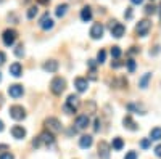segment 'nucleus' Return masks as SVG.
<instances>
[{
    "label": "nucleus",
    "mask_w": 161,
    "mask_h": 159,
    "mask_svg": "<svg viewBox=\"0 0 161 159\" xmlns=\"http://www.w3.org/2000/svg\"><path fill=\"white\" fill-rule=\"evenodd\" d=\"M110 31H111V35L113 37H116V39H121L124 35V32H126V28H124V24H121V23H118V21H110Z\"/></svg>",
    "instance_id": "7ed1b4c3"
},
{
    "label": "nucleus",
    "mask_w": 161,
    "mask_h": 159,
    "mask_svg": "<svg viewBox=\"0 0 161 159\" xmlns=\"http://www.w3.org/2000/svg\"><path fill=\"white\" fill-rule=\"evenodd\" d=\"M68 3H61V5H58L57 7V11H55V15L58 16V18H63L64 15H66V11H68Z\"/></svg>",
    "instance_id": "4be33fe9"
},
{
    "label": "nucleus",
    "mask_w": 161,
    "mask_h": 159,
    "mask_svg": "<svg viewBox=\"0 0 161 159\" xmlns=\"http://www.w3.org/2000/svg\"><path fill=\"white\" fill-rule=\"evenodd\" d=\"M39 140H40V143H42V145H53V143H55V138H53V135L50 134V132H42V134H40L39 137H37Z\"/></svg>",
    "instance_id": "4468645a"
},
{
    "label": "nucleus",
    "mask_w": 161,
    "mask_h": 159,
    "mask_svg": "<svg viewBox=\"0 0 161 159\" xmlns=\"http://www.w3.org/2000/svg\"><path fill=\"white\" fill-rule=\"evenodd\" d=\"M10 74H11L13 77H21V76H23V66H21L19 63H13V64L10 66Z\"/></svg>",
    "instance_id": "dca6fc26"
},
{
    "label": "nucleus",
    "mask_w": 161,
    "mask_h": 159,
    "mask_svg": "<svg viewBox=\"0 0 161 159\" xmlns=\"http://www.w3.org/2000/svg\"><path fill=\"white\" fill-rule=\"evenodd\" d=\"M74 87H76V90L79 92V93H84V92L87 90V87H89V81L84 79V77H77L74 81Z\"/></svg>",
    "instance_id": "9b49d317"
},
{
    "label": "nucleus",
    "mask_w": 161,
    "mask_h": 159,
    "mask_svg": "<svg viewBox=\"0 0 161 159\" xmlns=\"http://www.w3.org/2000/svg\"><path fill=\"white\" fill-rule=\"evenodd\" d=\"M11 135H13V138H16V140H23L26 137V129L23 125H13L11 127Z\"/></svg>",
    "instance_id": "f8f14e48"
},
{
    "label": "nucleus",
    "mask_w": 161,
    "mask_h": 159,
    "mask_svg": "<svg viewBox=\"0 0 161 159\" xmlns=\"http://www.w3.org/2000/svg\"><path fill=\"white\" fill-rule=\"evenodd\" d=\"M0 159H15V156H13L11 153H2L0 154Z\"/></svg>",
    "instance_id": "72a5a7b5"
},
{
    "label": "nucleus",
    "mask_w": 161,
    "mask_h": 159,
    "mask_svg": "<svg viewBox=\"0 0 161 159\" xmlns=\"http://www.w3.org/2000/svg\"><path fill=\"white\" fill-rule=\"evenodd\" d=\"M42 68H44L45 72H57V69H58V61H57V60H48V61L44 63Z\"/></svg>",
    "instance_id": "2eb2a0df"
},
{
    "label": "nucleus",
    "mask_w": 161,
    "mask_h": 159,
    "mask_svg": "<svg viewBox=\"0 0 161 159\" xmlns=\"http://www.w3.org/2000/svg\"><path fill=\"white\" fill-rule=\"evenodd\" d=\"M63 111H64L66 114H73V113H76V109H73L71 106H68V104H64V106H63Z\"/></svg>",
    "instance_id": "7c9ffc66"
},
{
    "label": "nucleus",
    "mask_w": 161,
    "mask_h": 159,
    "mask_svg": "<svg viewBox=\"0 0 161 159\" xmlns=\"http://www.w3.org/2000/svg\"><path fill=\"white\" fill-rule=\"evenodd\" d=\"M103 32H105V28H103L100 23L93 24L92 28H90V37L93 39V40H98V39H102V37H103Z\"/></svg>",
    "instance_id": "0eeeda50"
},
{
    "label": "nucleus",
    "mask_w": 161,
    "mask_h": 159,
    "mask_svg": "<svg viewBox=\"0 0 161 159\" xmlns=\"http://www.w3.org/2000/svg\"><path fill=\"white\" fill-rule=\"evenodd\" d=\"M111 146H113V150H116V151L123 150V146H124V141H123V138H119V137L113 138V143H111Z\"/></svg>",
    "instance_id": "b1692460"
},
{
    "label": "nucleus",
    "mask_w": 161,
    "mask_h": 159,
    "mask_svg": "<svg viewBox=\"0 0 161 159\" xmlns=\"http://www.w3.org/2000/svg\"><path fill=\"white\" fill-rule=\"evenodd\" d=\"M130 2H132L134 5H140V3L143 2V0H130Z\"/></svg>",
    "instance_id": "79ce46f5"
},
{
    "label": "nucleus",
    "mask_w": 161,
    "mask_h": 159,
    "mask_svg": "<svg viewBox=\"0 0 161 159\" xmlns=\"http://www.w3.org/2000/svg\"><path fill=\"white\" fill-rule=\"evenodd\" d=\"M64 104L71 106L73 109H77V108H79V97H77V95H69V97H68V100H66V103H64Z\"/></svg>",
    "instance_id": "412c9836"
},
{
    "label": "nucleus",
    "mask_w": 161,
    "mask_h": 159,
    "mask_svg": "<svg viewBox=\"0 0 161 159\" xmlns=\"http://www.w3.org/2000/svg\"><path fill=\"white\" fill-rule=\"evenodd\" d=\"M89 124H90V119H89L87 114H80V116H77V117H76V122H74L76 129H79V130L87 129Z\"/></svg>",
    "instance_id": "1a4fd4ad"
},
{
    "label": "nucleus",
    "mask_w": 161,
    "mask_h": 159,
    "mask_svg": "<svg viewBox=\"0 0 161 159\" xmlns=\"http://www.w3.org/2000/svg\"><path fill=\"white\" fill-rule=\"evenodd\" d=\"M111 56H113V58H119V56H121V48H119L118 45L111 48Z\"/></svg>",
    "instance_id": "c85d7f7f"
},
{
    "label": "nucleus",
    "mask_w": 161,
    "mask_h": 159,
    "mask_svg": "<svg viewBox=\"0 0 161 159\" xmlns=\"http://www.w3.org/2000/svg\"><path fill=\"white\" fill-rule=\"evenodd\" d=\"M39 26H40V28H42L44 31H48V29L53 28V19L48 16V13H45V15L42 16V19H40Z\"/></svg>",
    "instance_id": "ddd939ff"
},
{
    "label": "nucleus",
    "mask_w": 161,
    "mask_h": 159,
    "mask_svg": "<svg viewBox=\"0 0 161 159\" xmlns=\"http://www.w3.org/2000/svg\"><path fill=\"white\" fill-rule=\"evenodd\" d=\"M15 55H16L18 58H23V56H24V47H23V44L15 48Z\"/></svg>",
    "instance_id": "bb28decb"
},
{
    "label": "nucleus",
    "mask_w": 161,
    "mask_h": 159,
    "mask_svg": "<svg viewBox=\"0 0 161 159\" xmlns=\"http://www.w3.org/2000/svg\"><path fill=\"white\" fill-rule=\"evenodd\" d=\"M124 16H126L127 19H130V18H132V8H127V11L124 13Z\"/></svg>",
    "instance_id": "58836bf2"
},
{
    "label": "nucleus",
    "mask_w": 161,
    "mask_h": 159,
    "mask_svg": "<svg viewBox=\"0 0 161 159\" xmlns=\"http://www.w3.org/2000/svg\"><path fill=\"white\" fill-rule=\"evenodd\" d=\"M10 117L11 119H15V121H23V119L26 117V111L23 106L19 104H13L10 106Z\"/></svg>",
    "instance_id": "20e7f679"
},
{
    "label": "nucleus",
    "mask_w": 161,
    "mask_h": 159,
    "mask_svg": "<svg viewBox=\"0 0 161 159\" xmlns=\"http://www.w3.org/2000/svg\"><path fill=\"white\" fill-rule=\"evenodd\" d=\"M126 64H127L129 72H134V69H136V61H134V60H127V61H126Z\"/></svg>",
    "instance_id": "c756f323"
},
{
    "label": "nucleus",
    "mask_w": 161,
    "mask_h": 159,
    "mask_svg": "<svg viewBox=\"0 0 161 159\" xmlns=\"http://www.w3.org/2000/svg\"><path fill=\"white\" fill-rule=\"evenodd\" d=\"M156 10H159V7H155V5H147L145 7V13H147V15H153Z\"/></svg>",
    "instance_id": "cd10ccee"
},
{
    "label": "nucleus",
    "mask_w": 161,
    "mask_h": 159,
    "mask_svg": "<svg viewBox=\"0 0 161 159\" xmlns=\"http://www.w3.org/2000/svg\"><path fill=\"white\" fill-rule=\"evenodd\" d=\"M123 124H124V127L126 129H129V130H137L139 127H137V124L134 122V119L130 117V116H126L124 119H123Z\"/></svg>",
    "instance_id": "6ab92c4d"
},
{
    "label": "nucleus",
    "mask_w": 161,
    "mask_h": 159,
    "mask_svg": "<svg viewBox=\"0 0 161 159\" xmlns=\"http://www.w3.org/2000/svg\"><path fill=\"white\" fill-rule=\"evenodd\" d=\"M66 88V81L63 77H55V79H52V82H50V90H52V93H55V95H61L63 92Z\"/></svg>",
    "instance_id": "f257e3e1"
},
{
    "label": "nucleus",
    "mask_w": 161,
    "mask_h": 159,
    "mask_svg": "<svg viewBox=\"0 0 161 159\" xmlns=\"http://www.w3.org/2000/svg\"><path fill=\"white\" fill-rule=\"evenodd\" d=\"M0 82H2V74H0Z\"/></svg>",
    "instance_id": "a18cd8bd"
},
{
    "label": "nucleus",
    "mask_w": 161,
    "mask_h": 159,
    "mask_svg": "<svg viewBox=\"0 0 161 159\" xmlns=\"http://www.w3.org/2000/svg\"><path fill=\"white\" fill-rule=\"evenodd\" d=\"M80 19H82L84 23H89L92 19V10H90V7H84L82 10H80Z\"/></svg>",
    "instance_id": "a211bd4d"
},
{
    "label": "nucleus",
    "mask_w": 161,
    "mask_h": 159,
    "mask_svg": "<svg viewBox=\"0 0 161 159\" xmlns=\"http://www.w3.org/2000/svg\"><path fill=\"white\" fill-rule=\"evenodd\" d=\"M155 154L158 157H161V145H156V146H155Z\"/></svg>",
    "instance_id": "e433bc0d"
},
{
    "label": "nucleus",
    "mask_w": 161,
    "mask_h": 159,
    "mask_svg": "<svg viewBox=\"0 0 161 159\" xmlns=\"http://www.w3.org/2000/svg\"><path fill=\"white\" fill-rule=\"evenodd\" d=\"M45 127L48 129L50 134H57V132H61V129H63L61 122L57 117H47L45 119Z\"/></svg>",
    "instance_id": "f03ea898"
},
{
    "label": "nucleus",
    "mask_w": 161,
    "mask_h": 159,
    "mask_svg": "<svg viewBox=\"0 0 161 159\" xmlns=\"http://www.w3.org/2000/svg\"><path fill=\"white\" fill-rule=\"evenodd\" d=\"M150 79H152V72H145L142 77H140V81H139V87L140 88H147L148 87V82H150Z\"/></svg>",
    "instance_id": "aec40b11"
},
{
    "label": "nucleus",
    "mask_w": 161,
    "mask_h": 159,
    "mask_svg": "<svg viewBox=\"0 0 161 159\" xmlns=\"http://www.w3.org/2000/svg\"><path fill=\"white\" fill-rule=\"evenodd\" d=\"M100 124H102V122H100V119L97 117V119H95V122H93V130H95V132L100 130Z\"/></svg>",
    "instance_id": "f704fd0d"
},
{
    "label": "nucleus",
    "mask_w": 161,
    "mask_h": 159,
    "mask_svg": "<svg viewBox=\"0 0 161 159\" xmlns=\"http://www.w3.org/2000/svg\"><path fill=\"white\" fill-rule=\"evenodd\" d=\"M89 66H90V69H92V72L95 71V61H93V60H89Z\"/></svg>",
    "instance_id": "ea45409f"
},
{
    "label": "nucleus",
    "mask_w": 161,
    "mask_h": 159,
    "mask_svg": "<svg viewBox=\"0 0 161 159\" xmlns=\"http://www.w3.org/2000/svg\"><path fill=\"white\" fill-rule=\"evenodd\" d=\"M150 141H152L150 138H145V140H142V141H140V146H142V148H148V146H150Z\"/></svg>",
    "instance_id": "2f4dec72"
},
{
    "label": "nucleus",
    "mask_w": 161,
    "mask_h": 159,
    "mask_svg": "<svg viewBox=\"0 0 161 159\" xmlns=\"http://www.w3.org/2000/svg\"><path fill=\"white\" fill-rule=\"evenodd\" d=\"M159 51H161V47H159V45H156V47H155V50H153V51H150V55H152V56H155V55H158Z\"/></svg>",
    "instance_id": "c9c22d12"
},
{
    "label": "nucleus",
    "mask_w": 161,
    "mask_h": 159,
    "mask_svg": "<svg viewBox=\"0 0 161 159\" xmlns=\"http://www.w3.org/2000/svg\"><path fill=\"white\" fill-rule=\"evenodd\" d=\"M150 29H152V23H150L148 19H142V21H139L137 28H136V31H137V34H139L140 37L148 35Z\"/></svg>",
    "instance_id": "423d86ee"
},
{
    "label": "nucleus",
    "mask_w": 161,
    "mask_h": 159,
    "mask_svg": "<svg viewBox=\"0 0 161 159\" xmlns=\"http://www.w3.org/2000/svg\"><path fill=\"white\" fill-rule=\"evenodd\" d=\"M121 64H123V63H119V61H114V63H111V68H119Z\"/></svg>",
    "instance_id": "a19ab883"
},
{
    "label": "nucleus",
    "mask_w": 161,
    "mask_h": 159,
    "mask_svg": "<svg viewBox=\"0 0 161 159\" xmlns=\"http://www.w3.org/2000/svg\"><path fill=\"white\" fill-rule=\"evenodd\" d=\"M150 140H155V141H159V140H161V127L152 129V132H150Z\"/></svg>",
    "instance_id": "5701e85b"
},
{
    "label": "nucleus",
    "mask_w": 161,
    "mask_h": 159,
    "mask_svg": "<svg viewBox=\"0 0 161 159\" xmlns=\"http://www.w3.org/2000/svg\"><path fill=\"white\" fill-rule=\"evenodd\" d=\"M124 159H137V153H136V151H129Z\"/></svg>",
    "instance_id": "473e14b6"
},
{
    "label": "nucleus",
    "mask_w": 161,
    "mask_h": 159,
    "mask_svg": "<svg viewBox=\"0 0 161 159\" xmlns=\"http://www.w3.org/2000/svg\"><path fill=\"white\" fill-rule=\"evenodd\" d=\"M23 93H24V88L19 84H13L8 87V95L11 98H19V97H23Z\"/></svg>",
    "instance_id": "6e6552de"
},
{
    "label": "nucleus",
    "mask_w": 161,
    "mask_h": 159,
    "mask_svg": "<svg viewBox=\"0 0 161 159\" xmlns=\"http://www.w3.org/2000/svg\"><path fill=\"white\" fill-rule=\"evenodd\" d=\"M5 60H7V56H5V53H3V51H0V66H2V64L5 63Z\"/></svg>",
    "instance_id": "4c0bfd02"
},
{
    "label": "nucleus",
    "mask_w": 161,
    "mask_h": 159,
    "mask_svg": "<svg viewBox=\"0 0 161 159\" xmlns=\"http://www.w3.org/2000/svg\"><path fill=\"white\" fill-rule=\"evenodd\" d=\"M92 143H93L92 135H82V137H80V140H79V146L86 150V148H90L92 146Z\"/></svg>",
    "instance_id": "f3484780"
},
{
    "label": "nucleus",
    "mask_w": 161,
    "mask_h": 159,
    "mask_svg": "<svg viewBox=\"0 0 161 159\" xmlns=\"http://www.w3.org/2000/svg\"><path fill=\"white\" fill-rule=\"evenodd\" d=\"M37 11H39L37 7H31V8L28 10V19H32V18L37 15Z\"/></svg>",
    "instance_id": "a878e982"
},
{
    "label": "nucleus",
    "mask_w": 161,
    "mask_h": 159,
    "mask_svg": "<svg viewBox=\"0 0 161 159\" xmlns=\"http://www.w3.org/2000/svg\"><path fill=\"white\" fill-rule=\"evenodd\" d=\"M105 60H106V51H105V50H100L98 55H97V63H98V64H103Z\"/></svg>",
    "instance_id": "393cba45"
},
{
    "label": "nucleus",
    "mask_w": 161,
    "mask_h": 159,
    "mask_svg": "<svg viewBox=\"0 0 161 159\" xmlns=\"http://www.w3.org/2000/svg\"><path fill=\"white\" fill-rule=\"evenodd\" d=\"M3 129H5V125H3V122H2V121H0V132H2Z\"/></svg>",
    "instance_id": "c03bdc74"
},
{
    "label": "nucleus",
    "mask_w": 161,
    "mask_h": 159,
    "mask_svg": "<svg viewBox=\"0 0 161 159\" xmlns=\"http://www.w3.org/2000/svg\"><path fill=\"white\" fill-rule=\"evenodd\" d=\"M137 51H139V48H137V47H132V48L129 50V53H137Z\"/></svg>",
    "instance_id": "37998d69"
},
{
    "label": "nucleus",
    "mask_w": 161,
    "mask_h": 159,
    "mask_svg": "<svg viewBox=\"0 0 161 159\" xmlns=\"http://www.w3.org/2000/svg\"><path fill=\"white\" fill-rule=\"evenodd\" d=\"M16 37H18V32L15 29H5L3 34H2V40H3V44L7 47H11L13 44H15Z\"/></svg>",
    "instance_id": "39448f33"
},
{
    "label": "nucleus",
    "mask_w": 161,
    "mask_h": 159,
    "mask_svg": "<svg viewBox=\"0 0 161 159\" xmlns=\"http://www.w3.org/2000/svg\"><path fill=\"white\" fill-rule=\"evenodd\" d=\"M98 157L100 159H110V145L106 141L98 143Z\"/></svg>",
    "instance_id": "9d476101"
}]
</instances>
